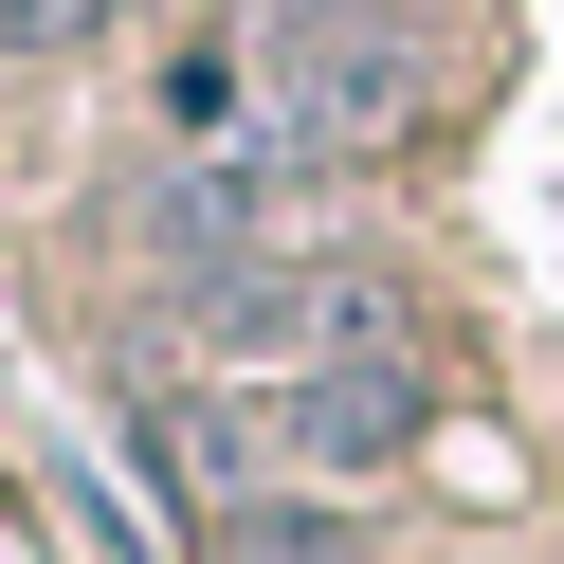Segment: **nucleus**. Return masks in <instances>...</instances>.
<instances>
[{
	"instance_id": "nucleus-1",
	"label": "nucleus",
	"mask_w": 564,
	"mask_h": 564,
	"mask_svg": "<svg viewBox=\"0 0 564 564\" xmlns=\"http://www.w3.org/2000/svg\"><path fill=\"white\" fill-rule=\"evenodd\" d=\"M164 328H183L200 365H328V346H401V310L346 256H237V273H183Z\"/></svg>"
},
{
	"instance_id": "nucleus-2",
	"label": "nucleus",
	"mask_w": 564,
	"mask_h": 564,
	"mask_svg": "<svg viewBox=\"0 0 564 564\" xmlns=\"http://www.w3.org/2000/svg\"><path fill=\"white\" fill-rule=\"evenodd\" d=\"M273 419H292V474H382V455H419L437 382H419L401 346H328V365L273 382Z\"/></svg>"
},
{
	"instance_id": "nucleus-3",
	"label": "nucleus",
	"mask_w": 564,
	"mask_h": 564,
	"mask_svg": "<svg viewBox=\"0 0 564 564\" xmlns=\"http://www.w3.org/2000/svg\"><path fill=\"white\" fill-rule=\"evenodd\" d=\"M401 110H419V37H401V19H328V37H292V110H273V164L382 147Z\"/></svg>"
},
{
	"instance_id": "nucleus-4",
	"label": "nucleus",
	"mask_w": 564,
	"mask_h": 564,
	"mask_svg": "<svg viewBox=\"0 0 564 564\" xmlns=\"http://www.w3.org/2000/svg\"><path fill=\"white\" fill-rule=\"evenodd\" d=\"M273 183H292L273 147H237V164H164V183L128 200V237H147L164 273H237V256H273Z\"/></svg>"
},
{
	"instance_id": "nucleus-5",
	"label": "nucleus",
	"mask_w": 564,
	"mask_h": 564,
	"mask_svg": "<svg viewBox=\"0 0 564 564\" xmlns=\"http://www.w3.org/2000/svg\"><path fill=\"white\" fill-rule=\"evenodd\" d=\"M147 455H164V491L256 510V491L292 474V419H273V382H183V401H147Z\"/></svg>"
},
{
	"instance_id": "nucleus-6",
	"label": "nucleus",
	"mask_w": 564,
	"mask_h": 564,
	"mask_svg": "<svg viewBox=\"0 0 564 564\" xmlns=\"http://www.w3.org/2000/svg\"><path fill=\"white\" fill-rule=\"evenodd\" d=\"M219 564H365V528H346V510H292V491H256V510H219Z\"/></svg>"
},
{
	"instance_id": "nucleus-7",
	"label": "nucleus",
	"mask_w": 564,
	"mask_h": 564,
	"mask_svg": "<svg viewBox=\"0 0 564 564\" xmlns=\"http://www.w3.org/2000/svg\"><path fill=\"white\" fill-rule=\"evenodd\" d=\"M128 0H0V55H110Z\"/></svg>"
},
{
	"instance_id": "nucleus-8",
	"label": "nucleus",
	"mask_w": 564,
	"mask_h": 564,
	"mask_svg": "<svg viewBox=\"0 0 564 564\" xmlns=\"http://www.w3.org/2000/svg\"><path fill=\"white\" fill-rule=\"evenodd\" d=\"M328 19H382V0H273V37H328Z\"/></svg>"
}]
</instances>
